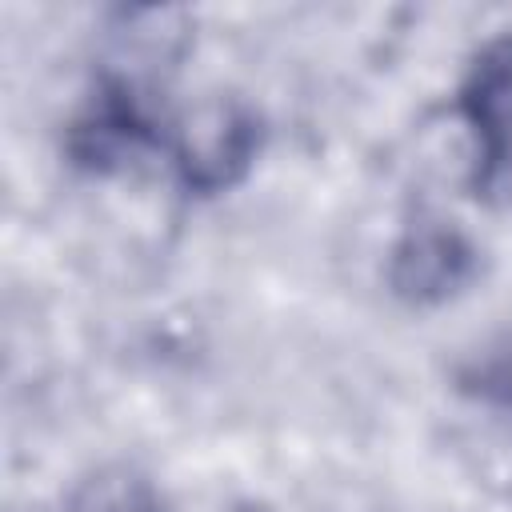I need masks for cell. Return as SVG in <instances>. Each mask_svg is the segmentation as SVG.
I'll return each instance as SVG.
<instances>
[{
	"label": "cell",
	"instance_id": "obj_2",
	"mask_svg": "<svg viewBox=\"0 0 512 512\" xmlns=\"http://www.w3.org/2000/svg\"><path fill=\"white\" fill-rule=\"evenodd\" d=\"M456 116L472 140L468 188L488 208H512V32L488 36L460 84Z\"/></svg>",
	"mask_w": 512,
	"mask_h": 512
},
{
	"label": "cell",
	"instance_id": "obj_5",
	"mask_svg": "<svg viewBox=\"0 0 512 512\" xmlns=\"http://www.w3.org/2000/svg\"><path fill=\"white\" fill-rule=\"evenodd\" d=\"M64 512H168V504L148 472L124 460H108L72 484Z\"/></svg>",
	"mask_w": 512,
	"mask_h": 512
},
{
	"label": "cell",
	"instance_id": "obj_1",
	"mask_svg": "<svg viewBox=\"0 0 512 512\" xmlns=\"http://www.w3.org/2000/svg\"><path fill=\"white\" fill-rule=\"evenodd\" d=\"M168 156L176 184L212 200L248 180L264 148V120L240 96H208L168 128Z\"/></svg>",
	"mask_w": 512,
	"mask_h": 512
},
{
	"label": "cell",
	"instance_id": "obj_3",
	"mask_svg": "<svg viewBox=\"0 0 512 512\" xmlns=\"http://www.w3.org/2000/svg\"><path fill=\"white\" fill-rule=\"evenodd\" d=\"M480 268L484 252L460 220L416 212L388 244L384 284L404 308H444L480 280Z\"/></svg>",
	"mask_w": 512,
	"mask_h": 512
},
{
	"label": "cell",
	"instance_id": "obj_4",
	"mask_svg": "<svg viewBox=\"0 0 512 512\" xmlns=\"http://www.w3.org/2000/svg\"><path fill=\"white\" fill-rule=\"evenodd\" d=\"M164 144L168 128L156 120L140 80L124 72H104L64 128V156L92 176L124 172Z\"/></svg>",
	"mask_w": 512,
	"mask_h": 512
},
{
	"label": "cell",
	"instance_id": "obj_6",
	"mask_svg": "<svg viewBox=\"0 0 512 512\" xmlns=\"http://www.w3.org/2000/svg\"><path fill=\"white\" fill-rule=\"evenodd\" d=\"M456 388L476 404L512 412V332L484 340L456 364Z\"/></svg>",
	"mask_w": 512,
	"mask_h": 512
}]
</instances>
